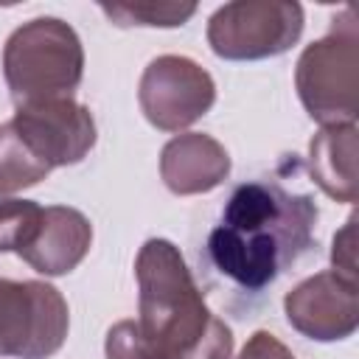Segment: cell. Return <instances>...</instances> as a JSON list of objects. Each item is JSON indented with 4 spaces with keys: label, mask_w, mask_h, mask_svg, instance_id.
Here are the masks:
<instances>
[{
    "label": "cell",
    "mask_w": 359,
    "mask_h": 359,
    "mask_svg": "<svg viewBox=\"0 0 359 359\" xmlns=\"http://www.w3.org/2000/svg\"><path fill=\"white\" fill-rule=\"evenodd\" d=\"M6 79L17 107L70 98L81 79V48L59 20H34L6 48Z\"/></svg>",
    "instance_id": "obj_4"
},
{
    "label": "cell",
    "mask_w": 359,
    "mask_h": 359,
    "mask_svg": "<svg viewBox=\"0 0 359 359\" xmlns=\"http://www.w3.org/2000/svg\"><path fill=\"white\" fill-rule=\"evenodd\" d=\"M45 208L28 199H0V252H25L39 236Z\"/></svg>",
    "instance_id": "obj_7"
},
{
    "label": "cell",
    "mask_w": 359,
    "mask_h": 359,
    "mask_svg": "<svg viewBox=\"0 0 359 359\" xmlns=\"http://www.w3.org/2000/svg\"><path fill=\"white\" fill-rule=\"evenodd\" d=\"M67 337V303L39 280H0V356L48 359Z\"/></svg>",
    "instance_id": "obj_5"
},
{
    "label": "cell",
    "mask_w": 359,
    "mask_h": 359,
    "mask_svg": "<svg viewBox=\"0 0 359 359\" xmlns=\"http://www.w3.org/2000/svg\"><path fill=\"white\" fill-rule=\"evenodd\" d=\"M140 342L151 359H194L208 311L168 241H149L137 264Z\"/></svg>",
    "instance_id": "obj_3"
},
{
    "label": "cell",
    "mask_w": 359,
    "mask_h": 359,
    "mask_svg": "<svg viewBox=\"0 0 359 359\" xmlns=\"http://www.w3.org/2000/svg\"><path fill=\"white\" fill-rule=\"evenodd\" d=\"M90 238H93L90 222L79 210L45 208L39 236L25 252H20V258H25L36 272L65 275L84 258Z\"/></svg>",
    "instance_id": "obj_6"
},
{
    "label": "cell",
    "mask_w": 359,
    "mask_h": 359,
    "mask_svg": "<svg viewBox=\"0 0 359 359\" xmlns=\"http://www.w3.org/2000/svg\"><path fill=\"white\" fill-rule=\"evenodd\" d=\"M93 143L95 123L70 98L17 107L0 126V194L28 188L56 165L79 163Z\"/></svg>",
    "instance_id": "obj_2"
},
{
    "label": "cell",
    "mask_w": 359,
    "mask_h": 359,
    "mask_svg": "<svg viewBox=\"0 0 359 359\" xmlns=\"http://www.w3.org/2000/svg\"><path fill=\"white\" fill-rule=\"evenodd\" d=\"M314 222L311 196L289 194L272 180H250L236 185L224 202L219 224L208 233L205 255L236 289L261 292L311 247Z\"/></svg>",
    "instance_id": "obj_1"
}]
</instances>
